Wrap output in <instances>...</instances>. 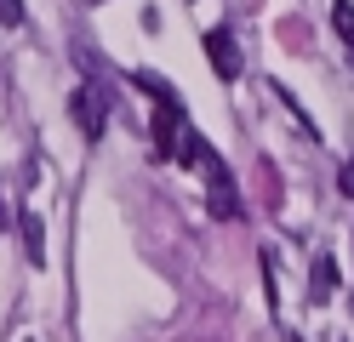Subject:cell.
Masks as SVG:
<instances>
[{
    "label": "cell",
    "instance_id": "obj_8",
    "mask_svg": "<svg viewBox=\"0 0 354 342\" xmlns=\"http://www.w3.org/2000/svg\"><path fill=\"white\" fill-rule=\"evenodd\" d=\"M337 194H343V200H354V160L337 171Z\"/></svg>",
    "mask_w": 354,
    "mask_h": 342
},
{
    "label": "cell",
    "instance_id": "obj_3",
    "mask_svg": "<svg viewBox=\"0 0 354 342\" xmlns=\"http://www.w3.org/2000/svg\"><path fill=\"white\" fill-rule=\"evenodd\" d=\"M206 57L217 68V80H240V75H246V57H240L234 29H206Z\"/></svg>",
    "mask_w": 354,
    "mask_h": 342
},
{
    "label": "cell",
    "instance_id": "obj_6",
    "mask_svg": "<svg viewBox=\"0 0 354 342\" xmlns=\"http://www.w3.org/2000/svg\"><path fill=\"white\" fill-rule=\"evenodd\" d=\"M331 29L343 46H354V0H331Z\"/></svg>",
    "mask_w": 354,
    "mask_h": 342
},
{
    "label": "cell",
    "instance_id": "obj_2",
    "mask_svg": "<svg viewBox=\"0 0 354 342\" xmlns=\"http://www.w3.org/2000/svg\"><path fill=\"white\" fill-rule=\"evenodd\" d=\"M206 211H212L217 222H240V189H234V177H229V166H223V154L206 166Z\"/></svg>",
    "mask_w": 354,
    "mask_h": 342
},
{
    "label": "cell",
    "instance_id": "obj_4",
    "mask_svg": "<svg viewBox=\"0 0 354 342\" xmlns=\"http://www.w3.org/2000/svg\"><path fill=\"white\" fill-rule=\"evenodd\" d=\"M337 291V263L331 257H315V274H308V303H331Z\"/></svg>",
    "mask_w": 354,
    "mask_h": 342
},
{
    "label": "cell",
    "instance_id": "obj_1",
    "mask_svg": "<svg viewBox=\"0 0 354 342\" xmlns=\"http://www.w3.org/2000/svg\"><path fill=\"white\" fill-rule=\"evenodd\" d=\"M69 114H75V126L86 143H103V131H109V97L97 86H75L69 91Z\"/></svg>",
    "mask_w": 354,
    "mask_h": 342
},
{
    "label": "cell",
    "instance_id": "obj_7",
    "mask_svg": "<svg viewBox=\"0 0 354 342\" xmlns=\"http://www.w3.org/2000/svg\"><path fill=\"white\" fill-rule=\"evenodd\" d=\"M0 29H24V0H0Z\"/></svg>",
    "mask_w": 354,
    "mask_h": 342
},
{
    "label": "cell",
    "instance_id": "obj_5",
    "mask_svg": "<svg viewBox=\"0 0 354 342\" xmlns=\"http://www.w3.org/2000/svg\"><path fill=\"white\" fill-rule=\"evenodd\" d=\"M24 245H29V263H35V268L46 263V228H40L35 211H24Z\"/></svg>",
    "mask_w": 354,
    "mask_h": 342
}]
</instances>
